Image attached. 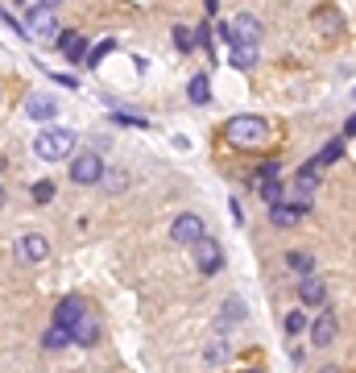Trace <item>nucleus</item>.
<instances>
[{
    "label": "nucleus",
    "mask_w": 356,
    "mask_h": 373,
    "mask_svg": "<svg viewBox=\"0 0 356 373\" xmlns=\"http://www.w3.org/2000/svg\"><path fill=\"white\" fill-rule=\"evenodd\" d=\"M50 199H54V183H50V179L33 183V203H50Z\"/></svg>",
    "instance_id": "nucleus-27"
},
{
    "label": "nucleus",
    "mask_w": 356,
    "mask_h": 373,
    "mask_svg": "<svg viewBox=\"0 0 356 373\" xmlns=\"http://www.w3.org/2000/svg\"><path fill=\"white\" fill-rule=\"evenodd\" d=\"M191 249H195V266H199V274H203V278H212V274H220V270H224V249H220V241L199 237Z\"/></svg>",
    "instance_id": "nucleus-6"
},
{
    "label": "nucleus",
    "mask_w": 356,
    "mask_h": 373,
    "mask_svg": "<svg viewBox=\"0 0 356 373\" xmlns=\"http://www.w3.org/2000/svg\"><path fill=\"white\" fill-rule=\"evenodd\" d=\"M112 120H116V125H133V129H145V125H149L145 116H133V112H116Z\"/></svg>",
    "instance_id": "nucleus-30"
},
{
    "label": "nucleus",
    "mask_w": 356,
    "mask_h": 373,
    "mask_svg": "<svg viewBox=\"0 0 356 373\" xmlns=\"http://www.w3.org/2000/svg\"><path fill=\"white\" fill-rule=\"evenodd\" d=\"M4 199H8V195H4V183H0V208H4Z\"/></svg>",
    "instance_id": "nucleus-38"
},
{
    "label": "nucleus",
    "mask_w": 356,
    "mask_h": 373,
    "mask_svg": "<svg viewBox=\"0 0 356 373\" xmlns=\"http://www.w3.org/2000/svg\"><path fill=\"white\" fill-rule=\"evenodd\" d=\"M311 340H315V349H328L336 340V311L332 307H319V320L311 324Z\"/></svg>",
    "instance_id": "nucleus-12"
},
{
    "label": "nucleus",
    "mask_w": 356,
    "mask_h": 373,
    "mask_svg": "<svg viewBox=\"0 0 356 373\" xmlns=\"http://www.w3.org/2000/svg\"><path fill=\"white\" fill-rule=\"evenodd\" d=\"M294 220H299V212H294L286 199H282V203H270V224H274V228H290Z\"/></svg>",
    "instance_id": "nucleus-17"
},
{
    "label": "nucleus",
    "mask_w": 356,
    "mask_h": 373,
    "mask_svg": "<svg viewBox=\"0 0 356 373\" xmlns=\"http://www.w3.org/2000/svg\"><path fill=\"white\" fill-rule=\"evenodd\" d=\"M245 320V303L241 299H228L224 307H220V328H232V324H241Z\"/></svg>",
    "instance_id": "nucleus-19"
},
{
    "label": "nucleus",
    "mask_w": 356,
    "mask_h": 373,
    "mask_svg": "<svg viewBox=\"0 0 356 373\" xmlns=\"http://www.w3.org/2000/svg\"><path fill=\"white\" fill-rule=\"evenodd\" d=\"M100 183H104L108 191H124V183H129V174H124V170H104V174H100Z\"/></svg>",
    "instance_id": "nucleus-25"
},
{
    "label": "nucleus",
    "mask_w": 356,
    "mask_h": 373,
    "mask_svg": "<svg viewBox=\"0 0 356 373\" xmlns=\"http://www.w3.org/2000/svg\"><path fill=\"white\" fill-rule=\"evenodd\" d=\"M33 154H37L41 162H62V158L75 154V133H71V129H41V133L33 137Z\"/></svg>",
    "instance_id": "nucleus-2"
},
{
    "label": "nucleus",
    "mask_w": 356,
    "mask_h": 373,
    "mask_svg": "<svg viewBox=\"0 0 356 373\" xmlns=\"http://www.w3.org/2000/svg\"><path fill=\"white\" fill-rule=\"evenodd\" d=\"M315 29H319L324 37H340V33H344V17H340V8H332V4L315 8Z\"/></svg>",
    "instance_id": "nucleus-14"
},
{
    "label": "nucleus",
    "mask_w": 356,
    "mask_h": 373,
    "mask_svg": "<svg viewBox=\"0 0 356 373\" xmlns=\"http://www.w3.org/2000/svg\"><path fill=\"white\" fill-rule=\"evenodd\" d=\"M261 199H265V203H282V199H286V183H282V179H265V183H261Z\"/></svg>",
    "instance_id": "nucleus-21"
},
{
    "label": "nucleus",
    "mask_w": 356,
    "mask_h": 373,
    "mask_svg": "<svg viewBox=\"0 0 356 373\" xmlns=\"http://www.w3.org/2000/svg\"><path fill=\"white\" fill-rule=\"evenodd\" d=\"M278 174H282V162H265V166H261V170L253 174V183H265V179H278Z\"/></svg>",
    "instance_id": "nucleus-29"
},
{
    "label": "nucleus",
    "mask_w": 356,
    "mask_h": 373,
    "mask_svg": "<svg viewBox=\"0 0 356 373\" xmlns=\"http://www.w3.org/2000/svg\"><path fill=\"white\" fill-rule=\"evenodd\" d=\"M303 328H307V316H303V311H290V316H286V336H299Z\"/></svg>",
    "instance_id": "nucleus-28"
},
{
    "label": "nucleus",
    "mask_w": 356,
    "mask_h": 373,
    "mask_svg": "<svg viewBox=\"0 0 356 373\" xmlns=\"http://www.w3.org/2000/svg\"><path fill=\"white\" fill-rule=\"evenodd\" d=\"M353 95H356V91H353Z\"/></svg>",
    "instance_id": "nucleus-41"
},
{
    "label": "nucleus",
    "mask_w": 356,
    "mask_h": 373,
    "mask_svg": "<svg viewBox=\"0 0 356 373\" xmlns=\"http://www.w3.org/2000/svg\"><path fill=\"white\" fill-rule=\"evenodd\" d=\"M224 137H228L236 149H253V145H261V141L270 137V125H265V116H228Z\"/></svg>",
    "instance_id": "nucleus-1"
},
{
    "label": "nucleus",
    "mask_w": 356,
    "mask_h": 373,
    "mask_svg": "<svg viewBox=\"0 0 356 373\" xmlns=\"http://www.w3.org/2000/svg\"><path fill=\"white\" fill-rule=\"evenodd\" d=\"M25 37H41V42H54L62 29H58V17H54V4H37V8H25Z\"/></svg>",
    "instance_id": "nucleus-3"
},
{
    "label": "nucleus",
    "mask_w": 356,
    "mask_h": 373,
    "mask_svg": "<svg viewBox=\"0 0 356 373\" xmlns=\"http://www.w3.org/2000/svg\"><path fill=\"white\" fill-rule=\"evenodd\" d=\"M319 373H340V370H336V365H324V370H319Z\"/></svg>",
    "instance_id": "nucleus-37"
},
{
    "label": "nucleus",
    "mask_w": 356,
    "mask_h": 373,
    "mask_svg": "<svg viewBox=\"0 0 356 373\" xmlns=\"http://www.w3.org/2000/svg\"><path fill=\"white\" fill-rule=\"evenodd\" d=\"M37 4H58V0H25L21 8H37Z\"/></svg>",
    "instance_id": "nucleus-35"
},
{
    "label": "nucleus",
    "mask_w": 356,
    "mask_h": 373,
    "mask_svg": "<svg viewBox=\"0 0 356 373\" xmlns=\"http://www.w3.org/2000/svg\"><path fill=\"white\" fill-rule=\"evenodd\" d=\"M25 116H29V120H54V116H58V104H54V95H46V91H33V95L25 100Z\"/></svg>",
    "instance_id": "nucleus-13"
},
{
    "label": "nucleus",
    "mask_w": 356,
    "mask_h": 373,
    "mask_svg": "<svg viewBox=\"0 0 356 373\" xmlns=\"http://www.w3.org/2000/svg\"><path fill=\"white\" fill-rule=\"evenodd\" d=\"M174 46H178L182 54H191V50H195V33H191L187 25H174Z\"/></svg>",
    "instance_id": "nucleus-24"
},
{
    "label": "nucleus",
    "mask_w": 356,
    "mask_h": 373,
    "mask_svg": "<svg viewBox=\"0 0 356 373\" xmlns=\"http://www.w3.org/2000/svg\"><path fill=\"white\" fill-rule=\"evenodd\" d=\"M195 42H199L203 50H212V25H207V21H203V25L195 29Z\"/></svg>",
    "instance_id": "nucleus-31"
},
{
    "label": "nucleus",
    "mask_w": 356,
    "mask_h": 373,
    "mask_svg": "<svg viewBox=\"0 0 356 373\" xmlns=\"http://www.w3.org/2000/svg\"><path fill=\"white\" fill-rule=\"evenodd\" d=\"M54 46H58V54H62L66 62H83V58H87V42H83V33H75V29H62V33L54 37Z\"/></svg>",
    "instance_id": "nucleus-10"
},
{
    "label": "nucleus",
    "mask_w": 356,
    "mask_h": 373,
    "mask_svg": "<svg viewBox=\"0 0 356 373\" xmlns=\"http://www.w3.org/2000/svg\"><path fill=\"white\" fill-rule=\"evenodd\" d=\"M95 340H100V320H95L91 311H83V316L71 324V345H75V349H91Z\"/></svg>",
    "instance_id": "nucleus-9"
},
{
    "label": "nucleus",
    "mask_w": 356,
    "mask_h": 373,
    "mask_svg": "<svg viewBox=\"0 0 356 373\" xmlns=\"http://www.w3.org/2000/svg\"><path fill=\"white\" fill-rule=\"evenodd\" d=\"M232 66H241V71H249V66H257V50H245V46H232Z\"/></svg>",
    "instance_id": "nucleus-23"
},
{
    "label": "nucleus",
    "mask_w": 356,
    "mask_h": 373,
    "mask_svg": "<svg viewBox=\"0 0 356 373\" xmlns=\"http://www.w3.org/2000/svg\"><path fill=\"white\" fill-rule=\"evenodd\" d=\"M12 253H17V262L37 266V262H46V257H50V241H46L41 233H25V237H17Z\"/></svg>",
    "instance_id": "nucleus-8"
},
{
    "label": "nucleus",
    "mask_w": 356,
    "mask_h": 373,
    "mask_svg": "<svg viewBox=\"0 0 356 373\" xmlns=\"http://www.w3.org/2000/svg\"><path fill=\"white\" fill-rule=\"evenodd\" d=\"M261 42V21L253 12H241L228 21V46H245V50H257Z\"/></svg>",
    "instance_id": "nucleus-5"
},
{
    "label": "nucleus",
    "mask_w": 356,
    "mask_h": 373,
    "mask_svg": "<svg viewBox=\"0 0 356 373\" xmlns=\"http://www.w3.org/2000/svg\"><path fill=\"white\" fill-rule=\"evenodd\" d=\"M220 8V0H207V12H216Z\"/></svg>",
    "instance_id": "nucleus-36"
},
{
    "label": "nucleus",
    "mask_w": 356,
    "mask_h": 373,
    "mask_svg": "<svg viewBox=\"0 0 356 373\" xmlns=\"http://www.w3.org/2000/svg\"><path fill=\"white\" fill-rule=\"evenodd\" d=\"M344 137H356V112L344 120Z\"/></svg>",
    "instance_id": "nucleus-34"
},
{
    "label": "nucleus",
    "mask_w": 356,
    "mask_h": 373,
    "mask_svg": "<svg viewBox=\"0 0 356 373\" xmlns=\"http://www.w3.org/2000/svg\"><path fill=\"white\" fill-rule=\"evenodd\" d=\"M344 158V137H332L324 149H319V166H332V162H340Z\"/></svg>",
    "instance_id": "nucleus-20"
},
{
    "label": "nucleus",
    "mask_w": 356,
    "mask_h": 373,
    "mask_svg": "<svg viewBox=\"0 0 356 373\" xmlns=\"http://www.w3.org/2000/svg\"><path fill=\"white\" fill-rule=\"evenodd\" d=\"M100 174H104V158H100L95 149L71 154V183H75V187H95Z\"/></svg>",
    "instance_id": "nucleus-4"
},
{
    "label": "nucleus",
    "mask_w": 356,
    "mask_h": 373,
    "mask_svg": "<svg viewBox=\"0 0 356 373\" xmlns=\"http://www.w3.org/2000/svg\"><path fill=\"white\" fill-rule=\"evenodd\" d=\"M199 237H207L203 233V216H195V212H182V216H174V224H170V241L174 245H195Z\"/></svg>",
    "instance_id": "nucleus-7"
},
{
    "label": "nucleus",
    "mask_w": 356,
    "mask_h": 373,
    "mask_svg": "<svg viewBox=\"0 0 356 373\" xmlns=\"http://www.w3.org/2000/svg\"><path fill=\"white\" fill-rule=\"evenodd\" d=\"M224 357H228V345H224V340H216V345H212V353H207V361H224Z\"/></svg>",
    "instance_id": "nucleus-32"
},
{
    "label": "nucleus",
    "mask_w": 356,
    "mask_h": 373,
    "mask_svg": "<svg viewBox=\"0 0 356 373\" xmlns=\"http://www.w3.org/2000/svg\"><path fill=\"white\" fill-rule=\"evenodd\" d=\"M228 212H232V220H236V224H245V212H241V203H236V199L228 203Z\"/></svg>",
    "instance_id": "nucleus-33"
},
{
    "label": "nucleus",
    "mask_w": 356,
    "mask_h": 373,
    "mask_svg": "<svg viewBox=\"0 0 356 373\" xmlns=\"http://www.w3.org/2000/svg\"><path fill=\"white\" fill-rule=\"evenodd\" d=\"M187 95H191V104H207V100H212V79H207V75H195V79L187 83Z\"/></svg>",
    "instance_id": "nucleus-18"
},
{
    "label": "nucleus",
    "mask_w": 356,
    "mask_h": 373,
    "mask_svg": "<svg viewBox=\"0 0 356 373\" xmlns=\"http://www.w3.org/2000/svg\"><path fill=\"white\" fill-rule=\"evenodd\" d=\"M299 299H303L307 307H324V303H328V286H324L315 274H303V282H299Z\"/></svg>",
    "instance_id": "nucleus-15"
},
{
    "label": "nucleus",
    "mask_w": 356,
    "mask_h": 373,
    "mask_svg": "<svg viewBox=\"0 0 356 373\" xmlns=\"http://www.w3.org/2000/svg\"><path fill=\"white\" fill-rule=\"evenodd\" d=\"M83 311H87V299H83V295H62V299H58V307H54V324L71 328Z\"/></svg>",
    "instance_id": "nucleus-11"
},
{
    "label": "nucleus",
    "mask_w": 356,
    "mask_h": 373,
    "mask_svg": "<svg viewBox=\"0 0 356 373\" xmlns=\"http://www.w3.org/2000/svg\"><path fill=\"white\" fill-rule=\"evenodd\" d=\"M66 345H71V328L50 324V328H46V336H41V349H46V353H58V349H66Z\"/></svg>",
    "instance_id": "nucleus-16"
},
{
    "label": "nucleus",
    "mask_w": 356,
    "mask_h": 373,
    "mask_svg": "<svg viewBox=\"0 0 356 373\" xmlns=\"http://www.w3.org/2000/svg\"><path fill=\"white\" fill-rule=\"evenodd\" d=\"M12 4H17V8H21V4H25V0H12Z\"/></svg>",
    "instance_id": "nucleus-39"
},
{
    "label": "nucleus",
    "mask_w": 356,
    "mask_h": 373,
    "mask_svg": "<svg viewBox=\"0 0 356 373\" xmlns=\"http://www.w3.org/2000/svg\"><path fill=\"white\" fill-rule=\"evenodd\" d=\"M112 50H116V42H112V37H108V42H100V46H95V50L87 54V66H95V62H104V58H108Z\"/></svg>",
    "instance_id": "nucleus-26"
},
{
    "label": "nucleus",
    "mask_w": 356,
    "mask_h": 373,
    "mask_svg": "<svg viewBox=\"0 0 356 373\" xmlns=\"http://www.w3.org/2000/svg\"><path fill=\"white\" fill-rule=\"evenodd\" d=\"M245 373H261V370H245Z\"/></svg>",
    "instance_id": "nucleus-40"
},
{
    "label": "nucleus",
    "mask_w": 356,
    "mask_h": 373,
    "mask_svg": "<svg viewBox=\"0 0 356 373\" xmlns=\"http://www.w3.org/2000/svg\"><path fill=\"white\" fill-rule=\"evenodd\" d=\"M286 266H290V270H299V274H311V270H315V257H311V253H303V249H294V253H286Z\"/></svg>",
    "instance_id": "nucleus-22"
}]
</instances>
